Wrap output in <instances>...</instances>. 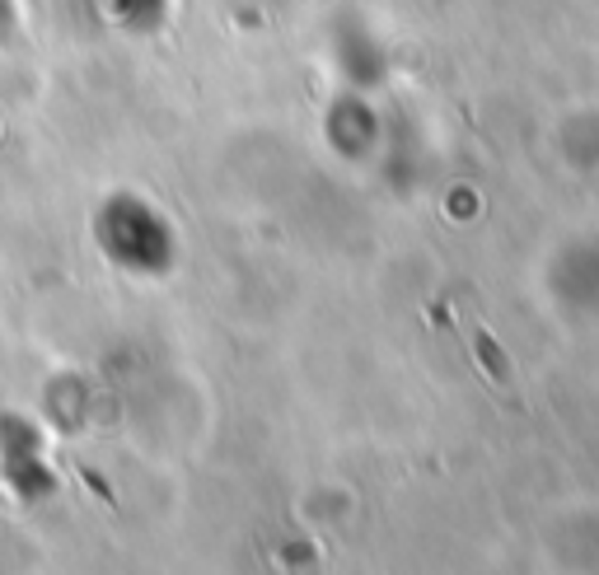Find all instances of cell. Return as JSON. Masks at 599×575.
Segmentation results:
<instances>
[{
	"mask_svg": "<svg viewBox=\"0 0 599 575\" xmlns=\"http://www.w3.org/2000/svg\"><path fill=\"white\" fill-rule=\"evenodd\" d=\"M469 333H473V355H478V365L487 370V379H492V383H510V361H506V351H501L492 337H487L478 323L469 327Z\"/></svg>",
	"mask_w": 599,
	"mask_h": 575,
	"instance_id": "cell-1",
	"label": "cell"
},
{
	"mask_svg": "<svg viewBox=\"0 0 599 575\" xmlns=\"http://www.w3.org/2000/svg\"><path fill=\"white\" fill-rule=\"evenodd\" d=\"M75 468H80V477H85V482L94 486V496H99L103 505H113V491H108V482H103V477H99L94 468H85V463H75Z\"/></svg>",
	"mask_w": 599,
	"mask_h": 575,
	"instance_id": "cell-2",
	"label": "cell"
}]
</instances>
